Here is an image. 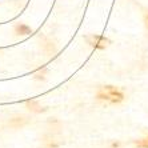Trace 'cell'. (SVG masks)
Masks as SVG:
<instances>
[{
	"instance_id": "cell-4",
	"label": "cell",
	"mask_w": 148,
	"mask_h": 148,
	"mask_svg": "<svg viewBox=\"0 0 148 148\" xmlns=\"http://www.w3.org/2000/svg\"><path fill=\"white\" fill-rule=\"evenodd\" d=\"M136 145L140 148H148V138H144V139H141V140L136 141Z\"/></svg>"
},
{
	"instance_id": "cell-2",
	"label": "cell",
	"mask_w": 148,
	"mask_h": 148,
	"mask_svg": "<svg viewBox=\"0 0 148 148\" xmlns=\"http://www.w3.org/2000/svg\"><path fill=\"white\" fill-rule=\"evenodd\" d=\"M86 40L88 41V44H91L93 48L97 49H104L110 44V40L107 38H104V36H100V35H88Z\"/></svg>"
},
{
	"instance_id": "cell-1",
	"label": "cell",
	"mask_w": 148,
	"mask_h": 148,
	"mask_svg": "<svg viewBox=\"0 0 148 148\" xmlns=\"http://www.w3.org/2000/svg\"><path fill=\"white\" fill-rule=\"evenodd\" d=\"M97 99L100 100H107L110 103H120L123 101L124 95L121 91H119L117 88L112 86H104L99 88V92H97Z\"/></svg>"
},
{
	"instance_id": "cell-5",
	"label": "cell",
	"mask_w": 148,
	"mask_h": 148,
	"mask_svg": "<svg viewBox=\"0 0 148 148\" xmlns=\"http://www.w3.org/2000/svg\"><path fill=\"white\" fill-rule=\"evenodd\" d=\"M145 25H147V27H148V16L145 17Z\"/></svg>"
},
{
	"instance_id": "cell-3",
	"label": "cell",
	"mask_w": 148,
	"mask_h": 148,
	"mask_svg": "<svg viewBox=\"0 0 148 148\" xmlns=\"http://www.w3.org/2000/svg\"><path fill=\"white\" fill-rule=\"evenodd\" d=\"M15 31H16L17 35H23V36H27V35L32 34L31 27H28L27 24H19V25H16Z\"/></svg>"
}]
</instances>
